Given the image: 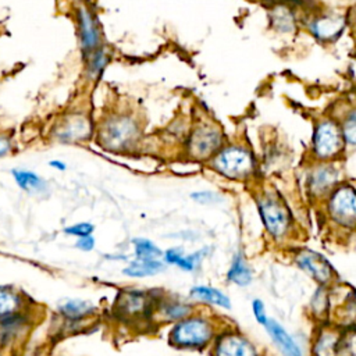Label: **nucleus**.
Masks as SVG:
<instances>
[{
  "label": "nucleus",
  "mask_w": 356,
  "mask_h": 356,
  "mask_svg": "<svg viewBox=\"0 0 356 356\" xmlns=\"http://www.w3.org/2000/svg\"><path fill=\"white\" fill-rule=\"evenodd\" d=\"M95 227L93 224L91 223H77L74 225H70V227H66L64 228V232L67 235H71V236H77V238H82V236H88V235H92Z\"/></svg>",
  "instance_id": "nucleus-30"
},
{
  "label": "nucleus",
  "mask_w": 356,
  "mask_h": 356,
  "mask_svg": "<svg viewBox=\"0 0 356 356\" xmlns=\"http://www.w3.org/2000/svg\"><path fill=\"white\" fill-rule=\"evenodd\" d=\"M12 149H13L12 138L6 133L0 131V159L9 156L12 153Z\"/></svg>",
  "instance_id": "nucleus-33"
},
{
  "label": "nucleus",
  "mask_w": 356,
  "mask_h": 356,
  "mask_svg": "<svg viewBox=\"0 0 356 356\" xmlns=\"http://www.w3.org/2000/svg\"><path fill=\"white\" fill-rule=\"evenodd\" d=\"M327 210L332 221L353 228L356 221V192L353 185L342 184L331 191Z\"/></svg>",
  "instance_id": "nucleus-5"
},
{
  "label": "nucleus",
  "mask_w": 356,
  "mask_h": 356,
  "mask_svg": "<svg viewBox=\"0 0 356 356\" xmlns=\"http://www.w3.org/2000/svg\"><path fill=\"white\" fill-rule=\"evenodd\" d=\"M92 134V124L84 115L73 114L64 117L63 120L55 127L53 137L59 142H81L86 141Z\"/></svg>",
  "instance_id": "nucleus-9"
},
{
  "label": "nucleus",
  "mask_w": 356,
  "mask_h": 356,
  "mask_svg": "<svg viewBox=\"0 0 356 356\" xmlns=\"http://www.w3.org/2000/svg\"><path fill=\"white\" fill-rule=\"evenodd\" d=\"M214 335L213 324L200 316H191L180 320L170 332V342L180 348L206 346Z\"/></svg>",
  "instance_id": "nucleus-3"
},
{
  "label": "nucleus",
  "mask_w": 356,
  "mask_h": 356,
  "mask_svg": "<svg viewBox=\"0 0 356 356\" xmlns=\"http://www.w3.org/2000/svg\"><path fill=\"white\" fill-rule=\"evenodd\" d=\"M191 198L202 205H213V203H218L221 202V196L216 192L212 191H200V192H194L191 195Z\"/></svg>",
  "instance_id": "nucleus-31"
},
{
  "label": "nucleus",
  "mask_w": 356,
  "mask_h": 356,
  "mask_svg": "<svg viewBox=\"0 0 356 356\" xmlns=\"http://www.w3.org/2000/svg\"><path fill=\"white\" fill-rule=\"evenodd\" d=\"M346 21L342 16H321L310 21L309 30L312 35L321 42H335L345 31Z\"/></svg>",
  "instance_id": "nucleus-13"
},
{
  "label": "nucleus",
  "mask_w": 356,
  "mask_h": 356,
  "mask_svg": "<svg viewBox=\"0 0 356 356\" xmlns=\"http://www.w3.org/2000/svg\"><path fill=\"white\" fill-rule=\"evenodd\" d=\"M75 247L84 252H91L95 248V238L92 235L82 236V238H78Z\"/></svg>",
  "instance_id": "nucleus-34"
},
{
  "label": "nucleus",
  "mask_w": 356,
  "mask_h": 356,
  "mask_svg": "<svg viewBox=\"0 0 356 356\" xmlns=\"http://www.w3.org/2000/svg\"><path fill=\"white\" fill-rule=\"evenodd\" d=\"M344 147L341 129L331 120L321 122L316 126L313 134V153L320 160L335 158Z\"/></svg>",
  "instance_id": "nucleus-6"
},
{
  "label": "nucleus",
  "mask_w": 356,
  "mask_h": 356,
  "mask_svg": "<svg viewBox=\"0 0 356 356\" xmlns=\"http://www.w3.org/2000/svg\"><path fill=\"white\" fill-rule=\"evenodd\" d=\"M31 323L28 309L0 319V348L6 350L24 339L30 331Z\"/></svg>",
  "instance_id": "nucleus-7"
},
{
  "label": "nucleus",
  "mask_w": 356,
  "mask_h": 356,
  "mask_svg": "<svg viewBox=\"0 0 356 356\" xmlns=\"http://www.w3.org/2000/svg\"><path fill=\"white\" fill-rule=\"evenodd\" d=\"M338 180L339 173L332 165H321L310 176V192L315 196H323L335 188Z\"/></svg>",
  "instance_id": "nucleus-14"
},
{
  "label": "nucleus",
  "mask_w": 356,
  "mask_h": 356,
  "mask_svg": "<svg viewBox=\"0 0 356 356\" xmlns=\"http://www.w3.org/2000/svg\"><path fill=\"white\" fill-rule=\"evenodd\" d=\"M252 310H254V316L256 319V321L262 326L266 324L268 321V313H266V308H265V303L261 301V299H254L252 302Z\"/></svg>",
  "instance_id": "nucleus-32"
},
{
  "label": "nucleus",
  "mask_w": 356,
  "mask_h": 356,
  "mask_svg": "<svg viewBox=\"0 0 356 356\" xmlns=\"http://www.w3.org/2000/svg\"><path fill=\"white\" fill-rule=\"evenodd\" d=\"M165 270V265L160 261H135L123 270V274L134 279H142L156 276Z\"/></svg>",
  "instance_id": "nucleus-21"
},
{
  "label": "nucleus",
  "mask_w": 356,
  "mask_h": 356,
  "mask_svg": "<svg viewBox=\"0 0 356 356\" xmlns=\"http://www.w3.org/2000/svg\"><path fill=\"white\" fill-rule=\"evenodd\" d=\"M27 309L28 302L21 292L10 287L0 285V319Z\"/></svg>",
  "instance_id": "nucleus-17"
},
{
  "label": "nucleus",
  "mask_w": 356,
  "mask_h": 356,
  "mask_svg": "<svg viewBox=\"0 0 356 356\" xmlns=\"http://www.w3.org/2000/svg\"><path fill=\"white\" fill-rule=\"evenodd\" d=\"M338 337L332 331H323L313 346L315 356H337Z\"/></svg>",
  "instance_id": "nucleus-24"
},
{
  "label": "nucleus",
  "mask_w": 356,
  "mask_h": 356,
  "mask_svg": "<svg viewBox=\"0 0 356 356\" xmlns=\"http://www.w3.org/2000/svg\"><path fill=\"white\" fill-rule=\"evenodd\" d=\"M134 248L137 261H159V258L163 255L159 247H156L151 240L145 238H137L134 241Z\"/></svg>",
  "instance_id": "nucleus-25"
},
{
  "label": "nucleus",
  "mask_w": 356,
  "mask_h": 356,
  "mask_svg": "<svg viewBox=\"0 0 356 356\" xmlns=\"http://www.w3.org/2000/svg\"><path fill=\"white\" fill-rule=\"evenodd\" d=\"M206 252H207V250H202V251H198V252L191 254V255H182V256L177 261L176 266L180 268V269L184 270V272H194V270L199 266V263L202 262V259L205 258Z\"/></svg>",
  "instance_id": "nucleus-28"
},
{
  "label": "nucleus",
  "mask_w": 356,
  "mask_h": 356,
  "mask_svg": "<svg viewBox=\"0 0 356 356\" xmlns=\"http://www.w3.org/2000/svg\"><path fill=\"white\" fill-rule=\"evenodd\" d=\"M160 315L167 320H182L191 313V306L182 302H165L160 308Z\"/></svg>",
  "instance_id": "nucleus-26"
},
{
  "label": "nucleus",
  "mask_w": 356,
  "mask_h": 356,
  "mask_svg": "<svg viewBox=\"0 0 356 356\" xmlns=\"http://www.w3.org/2000/svg\"><path fill=\"white\" fill-rule=\"evenodd\" d=\"M49 166H50L52 169L57 170V171H64V170L67 169L66 163L62 162V160H50V162H49Z\"/></svg>",
  "instance_id": "nucleus-36"
},
{
  "label": "nucleus",
  "mask_w": 356,
  "mask_h": 356,
  "mask_svg": "<svg viewBox=\"0 0 356 356\" xmlns=\"http://www.w3.org/2000/svg\"><path fill=\"white\" fill-rule=\"evenodd\" d=\"M138 127L130 117H111L99 131V144L110 152L127 151L138 140Z\"/></svg>",
  "instance_id": "nucleus-2"
},
{
  "label": "nucleus",
  "mask_w": 356,
  "mask_h": 356,
  "mask_svg": "<svg viewBox=\"0 0 356 356\" xmlns=\"http://www.w3.org/2000/svg\"><path fill=\"white\" fill-rule=\"evenodd\" d=\"M184 255L182 250L181 248H173V250H169L166 254H165V261L169 263V265H176L177 261Z\"/></svg>",
  "instance_id": "nucleus-35"
},
{
  "label": "nucleus",
  "mask_w": 356,
  "mask_h": 356,
  "mask_svg": "<svg viewBox=\"0 0 356 356\" xmlns=\"http://www.w3.org/2000/svg\"><path fill=\"white\" fill-rule=\"evenodd\" d=\"M191 297L196 298L202 302H206L209 305L223 308V309H229L231 308L229 298L224 292H221L220 290L213 288V287H207V285L194 287L191 290Z\"/></svg>",
  "instance_id": "nucleus-20"
},
{
  "label": "nucleus",
  "mask_w": 356,
  "mask_h": 356,
  "mask_svg": "<svg viewBox=\"0 0 356 356\" xmlns=\"http://www.w3.org/2000/svg\"><path fill=\"white\" fill-rule=\"evenodd\" d=\"M95 305L82 299H66L59 305V312L67 320H81L95 312Z\"/></svg>",
  "instance_id": "nucleus-19"
},
{
  "label": "nucleus",
  "mask_w": 356,
  "mask_h": 356,
  "mask_svg": "<svg viewBox=\"0 0 356 356\" xmlns=\"http://www.w3.org/2000/svg\"><path fill=\"white\" fill-rule=\"evenodd\" d=\"M272 26L280 32H290L295 28V15L285 5L276 6L270 13Z\"/></svg>",
  "instance_id": "nucleus-22"
},
{
  "label": "nucleus",
  "mask_w": 356,
  "mask_h": 356,
  "mask_svg": "<svg viewBox=\"0 0 356 356\" xmlns=\"http://www.w3.org/2000/svg\"><path fill=\"white\" fill-rule=\"evenodd\" d=\"M107 63H109V56H107V53H106L103 49H97V50L92 55V57H91V60H89V64H88V75H89V77H99V75L103 73V70H104V67L107 66Z\"/></svg>",
  "instance_id": "nucleus-27"
},
{
  "label": "nucleus",
  "mask_w": 356,
  "mask_h": 356,
  "mask_svg": "<svg viewBox=\"0 0 356 356\" xmlns=\"http://www.w3.org/2000/svg\"><path fill=\"white\" fill-rule=\"evenodd\" d=\"M269 335L272 337L276 346L284 356H303L302 349L295 342V339L288 334V331L276 320L268 319L265 324Z\"/></svg>",
  "instance_id": "nucleus-15"
},
{
  "label": "nucleus",
  "mask_w": 356,
  "mask_h": 356,
  "mask_svg": "<svg viewBox=\"0 0 356 356\" xmlns=\"http://www.w3.org/2000/svg\"><path fill=\"white\" fill-rule=\"evenodd\" d=\"M268 2H270V0H268Z\"/></svg>",
  "instance_id": "nucleus-38"
},
{
  "label": "nucleus",
  "mask_w": 356,
  "mask_h": 356,
  "mask_svg": "<svg viewBox=\"0 0 356 356\" xmlns=\"http://www.w3.org/2000/svg\"><path fill=\"white\" fill-rule=\"evenodd\" d=\"M77 23H78L81 48L84 53L86 55L93 53L100 44V32L95 17L86 8L82 6L77 13Z\"/></svg>",
  "instance_id": "nucleus-12"
},
{
  "label": "nucleus",
  "mask_w": 356,
  "mask_h": 356,
  "mask_svg": "<svg viewBox=\"0 0 356 356\" xmlns=\"http://www.w3.org/2000/svg\"><path fill=\"white\" fill-rule=\"evenodd\" d=\"M120 306L124 315L129 316H138L147 310L148 299L144 292L131 291L123 294V299L120 301Z\"/></svg>",
  "instance_id": "nucleus-23"
},
{
  "label": "nucleus",
  "mask_w": 356,
  "mask_h": 356,
  "mask_svg": "<svg viewBox=\"0 0 356 356\" xmlns=\"http://www.w3.org/2000/svg\"><path fill=\"white\" fill-rule=\"evenodd\" d=\"M341 134H342L344 144H346L349 147H353L356 144V115H355V111H352L346 117V120L342 124Z\"/></svg>",
  "instance_id": "nucleus-29"
},
{
  "label": "nucleus",
  "mask_w": 356,
  "mask_h": 356,
  "mask_svg": "<svg viewBox=\"0 0 356 356\" xmlns=\"http://www.w3.org/2000/svg\"><path fill=\"white\" fill-rule=\"evenodd\" d=\"M297 263L303 272H306L313 280L320 284L330 283L335 276V272L330 262L323 255L310 250L301 251L297 255Z\"/></svg>",
  "instance_id": "nucleus-10"
},
{
  "label": "nucleus",
  "mask_w": 356,
  "mask_h": 356,
  "mask_svg": "<svg viewBox=\"0 0 356 356\" xmlns=\"http://www.w3.org/2000/svg\"><path fill=\"white\" fill-rule=\"evenodd\" d=\"M212 167L229 180H247L256 169L255 159L250 151L241 147H229L217 152Z\"/></svg>",
  "instance_id": "nucleus-1"
},
{
  "label": "nucleus",
  "mask_w": 356,
  "mask_h": 356,
  "mask_svg": "<svg viewBox=\"0 0 356 356\" xmlns=\"http://www.w3.org/2000/svg\"><path fill=\"white\" fill-rule=\"evenodd\" d=\"M227 277L231 283L240 285V287H248L252 283L254 274H252V270H251L248 262L243 256V254H236L234 256L231 268L227 273Z\"/></svg>",
  "instance_id": "nucleus-18"
},
{
  "label": "nucleus",
  "mask_w": 356,
  "mask_h": 356,
  "mask_svg": "<svg viewBox=\"0 0 356 356\" xmlns=\"http://www.w3.org/2000/svg\"><path fill=\"white\" fill-rule=\"evenodd\" d=\"M10 173L17 187L30 195H42L48 191V182L31 170L13 169Z\"/></svg>",
  "instance_id": "nucleus-16"
},
{
  "label": "nucleus",
  "mask_w": 356,
  "mask_h": 356,
  "mask_svg": "<svg viewBox=\"0 0 356 356\" xmlns=\"http://www.w3.org/2000/svg\"><path fill=\"white\" fill-rule=\"evenodd\" d=\"M0 356H5V349L0 348Z\"/></svg>",
  "instance_id": "nucleus-37"
},
{
  "label": "nucleus",
  "mask_w": 356,
  "mask_h": 356,
  "mask_svg": "<svg viewBox=\"0 0 356 356\" xmlns=\"http://www.w3.org/2000/svg\"><path fill=\"white\" fill-rule=\"evenodd\" d=\"M214 356H259L255 345L238 332L220 335L214 345Z\"/></svg>",
  "instance_id": "nucleus-11"
},
{
  "label": "nucleus",
  "mask_w": 356,
  "mask_h": 356,
  "mask_svg": "<svg viewBox=\"0 0 356 356\" xmlns=\"http://www.w3.org/2000/svg\"><path fill=\"white\" fill-rule=\"evenodd\" d=\"M223 144V134L213 127L196 129L189 137L188 152L195 159H207L217 153Z\"/></svg>",
  "instance_id": "nucleus-8"
},
{
  "label": "nucleus",
  "mask_w": 356,
  "mask_h": 356,
  "mask_svg": "<svg viewBox=\"0 0 356 356\" xmlns=\"http://www.w3.org/2000/svg\"><path fill=\"white\" fill-rule=\"evenodd\" d=\"M258 209L268 232L276 240L284 238L291 227L288 207L277 196L266 194L258 198Z\"/></svg>",
  "instance_id": "nucleus-4"
}]
</instances>
